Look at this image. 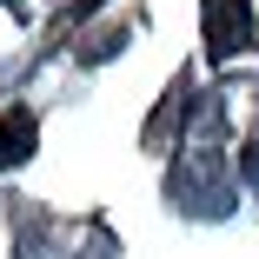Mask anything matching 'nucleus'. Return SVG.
<instances>
[{"instance_id": "3", "label": "nucleus", "mask_w": 259, "mask_h": 259, "mask_svg": "<svg viewBox=\"0 0 259 259\" xmlns=\"http://www.w3.org/2000/svg\"><path fill=\"white\" fill-rule=\"evenodd\" d=\"M252 166H259V153H252Z\"/></svg>"}, {"instance_id": "1", "label": "nucleus", "mask_w": 259, "mask_h": 259, "mask_svg": "<svg viewBox=\"0 0 259 259\" xmlns=\"http://www.w3.org/2000/svg\"><path fill=\"white\" fill-rule=\"evenodd\" d=\"M252 47V0H206V54L233 60Z\"/></svg>"}, {"instance_id": "2", "label": "nucleus", "mask_w": 259, "mask_h": 259, "mask_svg": "<svg viewBox=\"0 0 259 259\" xmlns=\"http://www.w3.org/2000/svg\"><path fill=\"white\" fill-rule=\"evenodd\" d=\"M27 153H33V113L7 107V113H0V166H20Z\"/></svg>"}]
</instances>
